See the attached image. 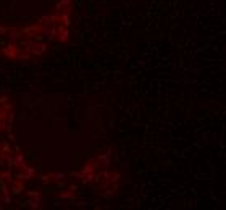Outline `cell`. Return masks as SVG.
Instances as JSON below:
<instances>
[{"label": "cell", "instance_id": "21", "mask_svg": "<svg viewBox=\"0 0 226 210\" xmlns=\"http://www.w3.org/2000/svg\"><path fill=\"white\" fill-rule=\"evenodd\" d=\"M8 32V29H5V28H2V26H0V36H5Z\"/></svg>", "mask_w": 226, "mask_h": 210}, {"label": "cell", "instance_id": "9", "mask_svg": "<svg viewBox=\"0 0 226 210\" xmlns=\"http://www.w3.org/2000/svg\"><path fill=\"white\" fill-rule=\"evenodd\" d=\"M11 192L13 194H20L21 191H23V183L21 181H11Z\"/></svg>", "mask_w": 226, "mask_h": 210}, {"label": "cell", "instance_id": "4", "mask_svg": "<svg viewBox=\"0 0 226 210\" xmlns=\"http://www.w3.org/2000/svg\"><path fill=\"white\" fill-rule=\"evenodd\" d=\"M7 37H8V42H18L21 39V34H23V31H20V29H8L7 32Z\"/></svg>", "mask_w": 226, "mask_h": 210}, {"label": "cell", "instance_id": "22", "mask_svg": "<svg viewBox=\"0 0 226 210\" xmlns=\"http://www.w3.org/2000/svg\"><path fill=\"white\" fill-rule=\"evenodd\" d=\"M28 196L32 197V196H39V192H36V191H28Z\"/></svg>", "mask_w": 226, "mask_h": 210}, {"label": "cell", "instance_id": "17", "mask_svg": "<svg viewBox=\"0 0 226 210\" xmlns=\"http://www.w3.org/2000/svg\"><path fill=\"white\" fill-rule=\"evenodd\" d=\"M7 115H8V112L5 108H0V120H5L7 118Z\"/></svg>", "mask_w": 226, "mask_h": 210}, {"label": "cell", "instance_id": "6", "mask_svg": "<svg viewBox=\"0 0 226 210\" xmlns=\"http://www.w3.org/2000/svg\"><path fill=\"white\" fill-rule=\"evenodd\" d=\"M13 165L18 168H23L26 165V160H24V155L20 154V152H16V155H13Z\"/></svg>", "mask_w": 226, "mask_h": 210}, {"label": "cell", "instance_id": "5", "mask_svg": "<svg viewBox=\"0 0 226 210\" xmlns=\"http://www.w3.org/2000/svg\"><path fill=\"white\" fill-rule=\"evenodd\" d=\"M41 32H42V34H45L49 39H55V37H57V32H58V29H55V28H49V26H42Z\"/></svg>", "mask_w": 226, "mask_h": 210}, {"label": "cell", "instance_id": "24", "mask_svg": "<svg viewBox=\"0 0 226 210\" xmlns=\"http://www.w3.org/2000/svg\"><path fill=\"white\" fill-rule=\"evenodd\" d=\"M7 100H8L7 97H0V104H2V105H5V104H7Z\"/></svg>", "mask_w": 226, "mask_h": 210}, {"label": "cell", "instance_id": "2", "mask_svg": "<svg viewBox=\"0 0 226 210\" xmlns=\"http://www.w3.org/2000/svg\"><path fill=\"white\" fill-rule=\"evenodd\" d=\"M20 52H21V49L15 44V42H10L5 49H2V53H3L5 57H8V58H15Z\"/></svg>", "mask_w": 226, "mask_h": 210}, {"label": "cell", "instance_id": "27", "mask_svg": "<svg viewBox=\"0 0 226 210\" xmlns=\"http://www.w3.org/2000/svg\"><path fill=\"white\" fill-rule=\"evenodd\" d=\"M0 181H2V178H0Z\"/></svg>", "mask_w": 226, "mask_h": 210}, {"label": "cell", "instance_id": "19", "mask_svg": "<svg viewBox=\"0 0 226 210\" xmlns=\"http://www.w3.org/2000/svg\"><path fill=\"white\" fill-rule=\"evenodd\" d=\"M3 154H11V149H10L8 144H5V146H3Z\"/></svg>", "mask_w": 226, "mask_h": 210}, {"label": "cell", "instance_id": "10", "mask_svg": "<svg viewBox=\"0 0 226 210\" xmlns=\"http://www.w3.org/2000/svg\"><path fill=\"white\" fill-rule=\"evenodd\" d=\"M39 31V24H36V26H31V28H24L23 29V32H24L28 37H31V36H36V32Z\"/></svg>", "mask_w": 226, "mask_h": 210}, {"label": "cell", "instance_id": "13", "mask_svg": "<svg viewBox=\"0 0 226 210\" xmlns=\"http://www.w3.org/2000/svg\"><path fill=\"white\" fill-rule=\"evenodd\" d=\"M0 189H2V194H10V188H8V183L5 181H0Z\"/></svg>", "mask_w": 226, "mask_h": 210}, {"label": "cell", "instance_id": "25", "mask_svg": "<svg viewBox=\"0 0 226 210\" xmlns=\"http://www.w3.org/2000/svg\"><path fill=\"white\" fill-rule=\"evenodd\" d=\"M50 178H52V176H42V181H44V183H49Z\"/></svg>", "mask_w": 226, "mask_h": 210}, {"label": "cell", "instance_id": "3", "mask_svg": "<svg viewBox=\"0 0 226 210\" xmlns=\"http://www.w3.org/2000/svg\"><path fill=\"white\" fill-rule=\"evenodd\" d=\"M24 205H28L29 209H39V207H42V199H41V196H32V197H29V199L26 200Z\"/></svg>", "mask_w": 226, "mask_h": 210}, {"label": "cell", "instance_id": "20", "mask_svg": "<svg viewBox=\"0 0 226 210\" xmlns=\"http://www.w3.org/2000/svg\"><path fill=\"white\" fill-rule=\"evenodd\" d=\"M62 199H71V197H73V194H68V192H65V194H62Z\"/></svg>", "mask_w": 226, "mask_h": 210}, {"label": "cell", "instance_id": "7", "mask_svg": "<svg viewBox=\"0 0 226 210\" xmlns=\"http://www.w3.org/2000/svg\"><path fill=\"white\" fill-rule=\"evenodd\" d=\"M45 50H47V44H44V42H41V44H37V42H36L31 52L34 53V55H42V53H44Z\"/></svg>", "mask_w": 226, "mask_h": 210}, {"label": "cell", "instance_id": "15", "mask_svg": "<svg viewBox=\"0 0 226 210\" xmlns=\"http://www.w3.org/2000/svg\"><path fill=\"white\" fill-rule=\"evenodd\" d=\"M60 18H62V21H63V23H65L66 26L70 24V18H68V11H65V13H62V15H60Z\"/></svg>", "mask_w": 226, "mask_h": 210}, {"label": "cell", "instance_id": "14", "mask_svg": "<svg viewBox=\"0 0 226 210\" xmlns=\"http://www.w3.org/2000/svg\"><path fill=\"white\" fill-rule=\"evenodd\" d=\"M16 58H18V60H26V62H28V60H29V52H24V53L20 52V53L16 55Z\"/></svg>", "mask_w": 226, "mask_h": 210}, {"label": "cell", "instance_id": "8", "mask_svg": "<svg viewBox=\"0 0 226 210\" xmlns=\"http://www.w3.org/2000/svg\"><path fill=\"white\" fill-rule=\"evenodd\" d=\"M36 42L32 41L31 37L29 39H24V41H21V50H24V52H31L32 47H34Z\"/></svg>", "mask_w": 226, "mask_h": 210}, {"label": "cell", "instance_id": "12", "mask_svg": "<svg viewBox=\"0 0 226 210\" xmlns=\"http://www.w3.org/2000/svg\"><path fill=\"white\" fill-rule=\"evenodd\" d=\"M66 37H68V31H66L65 28H58V39L60 41H66Z\"/></svg>", "mask_w": 226, "mask_h": 210}, {"label": "cell", "instance_id": "1", "mask_svg": "<svg viewBox=\"0 0 226 210\" xmlns=\"http://www.w3.org/2000/svg\"><path fill=\"white\" fill-rule=\"evenodd\" d=\"M34 175H36V170H34V168L24 165V167L21 168V172L16 175V178L20 179V181H28V179L34 178Z\"/></svg>", "mask_w": 226, "mask_h": 210}, {"label": "cell", "instance_id": "16", "mask_svg": "<svg viewBox=\"0 0 226 210\" xmlns=\"http://www.w3.org/2000/svg\"><path fill=\"white\" fill-rule=\"evenodd\" d=\"M2 196H3V197H2V202L7 204V205H10V204H11V197H10V194H2Z\"/></svg>", "mask_w": 226, "mask_h": 210}, {"label": "cell", "instance_id": "18", "mask_svg": "<svg viewBox=\"0 0 226 210\" xmlns=\"http://www.w3.org/2000/svg\"><path fill=\"white\" fill-rule=\"evenodd\" d=\"M5 110H7V112H11V110H13V104H10V102H7V104H5V107H3Z\"/></svg>", "mask_w": 226, "mask_h": 210}, {"label": "cell", "instance_id": "11", "mask_svg": "<svg viewBox=\"0 0 226 210\" xmlns=\"http://www.w3.org/2000/svg\"><path fill=\"white\" fill-rule=\"evenodd\" d=\"M0 178H2V179H5V181H8V183H11V181H13V178H11V172H10V168H8V170H3V172H0Z\"/></svg>", "mask_w": 226, "mask_h": 210}, {"label": "cell", "instance_id": "23", "mask_svg": "<svg viewBox=\"0 0 226 210\" xmlns=\"http://www.w3.org/2000/svg\"><path fill=\"white\" fill-rule=\"evenodd\" d=\"M52 178H55V179H62V178H63V175H60V173H57V175H52Z\"/></svg>", "mask_w": 226, "mask_h": 210}, {"label": "cell", "instance_id": "26", "mask_svg": "<svg viewBox=\"0 0 226 210\" xmlns=\"http://www.w3.org/2000/svg\"><path fill=\"white\" fill-rule=\"evenodd\" d=\"M3 209V202H2V199H0V210Z\"/></svg>", "mask_w": 226, "mask_h": 210}]
</instances>
